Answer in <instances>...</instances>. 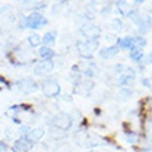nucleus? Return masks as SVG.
Listing matches in <instances>:
<instances>
[{"label": "nucleus", "mask_w": 152, "mask_h": 152, "mask_svg": "<svg viewBox=\"0 0 152 152\" xmlns=\"http://www.w3.org/2000/svg\"><path fill=\"white\" fill-rule=\"evenodd\" d=\"M47 24V18H44L40 12H32L31 15L25 18V26L31 29H37L42 28Z\"/></svg>", "instance_id": "1"}, {"label": "nucleus", "mask_w": 152, "mask_h": 152, "mask_svg": "<svg viewBox=\"0 0 152 152\" xmlns=\"http://www.w3.org/2000/svg\"><path fill=\"white\" fill-rule=\"evenodd\" d=\"M97 47V40H91V42H77V51L82 57L84 58H91L93 51Z\"/></svg>", "instance_id": "2"}, {"label": "nucleus", "mask_w": 152, "mask_h": 152, "mask_svg": "<svg viewBox=\"0 0 152 152\" xmlns=\"http://www.w3.org/2000/svg\"><path fill=\"white\" fill-rule=\"evenodd\" d=\"M43 93L47 97H56L60 94V84L57 83L54 79H48L43 82Z\"/></svg>", "instance_id": "3"}, {"label": "nucleus", "mask_w": 152, "mask_h": 152, "mask_svg": "<svg viewBox=\"0 0 152 152\" xmlns=\"http://www.w3.org/2000/svg\"><path fill=\"white\" fill-rule=\"evenodd\" d=\"M33 142L29 140L28 137H22L20 140H17L12 144V152H29L32 148Z\"/></svg>", "instance_id": "4"}, {"label": "nucleus", "mask_w": 152, "mask_h": 152, "mask_svg": "<svg viewBox=\"0 0 152 152\" xmlns=\"http://www.w3.org/2000/svg\"><path fill=\"white\" fill-rule=\"evenodd\" d=\"M71 123H72L71 118H69L68 115H65V113L58 115V116L54 118V127L60 129V130H62V132H65L66 129L71 127Z\"/></svg>", "instance_id": "5"}, {"label": "nucleus", "mask_w": 152, "mask_h": 152, "mask_svg": "<svg viewBox=\"0 0 152 152\" xmlns=\"http://www.w3.org/2000/svg\"><path fill=\"white\" fill-rule=\"evenodd\" d=\"M82 33H83L84 36L90 37V40H96L97 37L101 35V29L96 25H84L83 28H82Z\"/></svg>", "instance_id": "6"}, {"label": "nucleus", "mask_w": 152, "mask_h": 152, "mask_svg": "<svg viewBox=\"0 0 152 152\" xmlns=\"http://www.w3.org/2000/svg\"><path fill=\"white\" fill-rule=\"evenodd\" d=\"M54 69V64L53 61H42L35 66V73L36 75H46V73H50Z\"/></svg>", "instance_id": "7"}, {"label": "nucleus", "mask_w": 152, "mask_h": 152, "mask_svg": "<svg viewBox=\"0 0 152 152\" xmlns=\"http://www.w3.org/2000/svg\"><path fill=\"white\" fill-rule=\"evenodd\" d=\"M119 46L118 44H113V46H111V47H107V48H102L100 51V56L101 58H104V60H109V58H112V57H115L118 53H119Z\"/></svg>", "instance_id": "8"}, {"label": "nucleus", "mask_w": 152, "mask_h": 152, "mask_svg": "<svg viewBox=\"0 0 152 152\" xmlns=\"http://www.w3.org/2000/svg\"><path fill=\"white\" fill-rule=\"evenodd\" d=\"M44 136V130L43 129H40V127H36V129H33V130H31L28 134V138L32 142H35V141H39L42 140V137Z\"/></svg>", "instance_id": "9"}, {"label": "nucleus", "mask_w": 152, "mask_h": 152, "mask_svg": "<svg viewBox=\"0 0 152 152\" xmlns=\"http://www.w3.org/2000/svg\"><path fill=\"white\" fill-rule=\"evenodd\" d=\"M119 48H130L132 50L133 47H134V37H132V36H126V37H123V39H120L119 40Z\"/></svg>", "instance_id": "10"}, {"label": "nucleus", "mask_w": 152, "mask_h": 152, "mask_svg": "<svg viewBox=\"0 0 152 152\" xmlns=\"http://www.w3.org/2000/svg\"><path fill=\"white\" fill-rule=\"evenodd\" d=\"M39 56L43 58V61H51V58L56 56V53L53 51L51 48H48L44 46V47H42L39 50Z\"/></svg>", "instance_id": "11"}, {"label": "nucleus", "mask_w": 152, "mask_h": 152, "mask_svg": "<svg viewBox=\"0 0 152 152\" xmlns=\"http://www.w3.org/2000/svg\"><path fill=\"white\" fill-rule=\"evenodd\" d=\"M142 57H144V51H142V48L141 47H133L132 51H130V58L133 61H136V62H140L142 60Z\"/></svg>", "instance_id": "12"}, {"label": "nucleus", "mask_w": 152, "mask_h": 152, "mask_svg": "<svg viewBox=\"0 0 152 152\" xmlns=\"http://www.w3.org/2000/svg\"><path fill=\"white\" fill-rule=\"evenodd\" d=\"M56 37H57V32L56 31H50L44 35L43 37V42L44 44H54L56 43Z\"/></svg>", "instance_id": "13"}, {"label": "nucleus", "mask_w": 152, "mask_h": 152, "mask_svg": "<svg viewBox=\"0 0 152 152\" xmlns=\"http://www.w3.org/2000/svg\"><path fill=\"white\" fill-rule=\"evenodd\" d=\"M28 40H29V43H31V46H33V47H35V46H39L40 42H42L40 36L36 35V33H35V35H31V36L28 37Z\"/></svg>", "instance_id": "14"}, {"label": "nucleus", "mask_w": 152, "mask_h": 152, "mask_svg": "<svg viewBox=\"0 0 152 152\" xmlns=\"http://www.w3.org/2000/svg\"><path fill=\"white\" fill-rule=\"evenodd\" d=\"M118 7H119L120 12H123L124 15L127 14V3H122V1H119V3H118Z\"/></svg>", "instance_id": "15"}, {"label": "nucleus", "mask_w": 152, "mask_h": 152, "mask_svg": "<svg viewBox=\"0 0 152 152\" xmlns=\"http://www.w3.org/2000/svg\"><path fill=\"white\" fill-rule=\"evenodd\" d=\"M142 84H144V86H147V87H148L149 90L152 91V79H151V77H149V79H144V80H142Z\"/></svg>", "instance_id": "16"}, {"label": "nucleus", "mask_w": 152, "mask_h": 152, "mask_svg": "<svg viewBox=\"0 0 152 152\" xmlns=\"http://www.w3.org/2000/svg\"><path fill=\"white\" fill-rule=\"evenodd\" d=\"M0 152H6V144L0 142Z\"/></svg>", "instance_id": "17"}, {"label": "nucleus", "mask_w": 152, "mask_h": 152, "mask_svg": "<svg viewBox=\"0 0 152 152\" xmlns=\"http://www.w3.org/2000/svg\"><path fill=\"white\" fill-rule=\"evenodd\" d=\"M148 62L149 64H152V51L148 54Z\"/></svg>", "instance_id": "18"}]
</instances>
